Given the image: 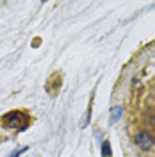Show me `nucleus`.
<instances>
[{"mask_svg": "<svg viewBox=\"0 0 155 157\" xmlns=\"http://www.w3.org/2000/svg\"><path fill=\"white\" fill-rule=\"evenodd\" d=\"M2 125L6 128H23L29 121V116L21 111H11L6 116H2Z\"/></svg>", "mask_w": 155, "mask_h": 157, "instance_id": "1", "label": "nucleus"}, {"mask_svg": "<svg viewBox=\"0 0 155 157\" xmlns=\"http://www.w3.org/2000/svg\"><path fill=\"white\" fill-rule=\"evenodd\" d=\"M136 143L139 148H143V150H150V148L153 147V139L150 134H146V132H139L136 137Z\"/></svg>", "mask_w": 155, "mask_h": 157, "instance_id": "2", "label": "nucleus"}, {"mask_svg": "<svg viewBox=\"0 0 155 157\" xmlns=\"http://www.w3.org/2000/svg\"><path fill=\"white\" fill-rule=\"evenodd\" d=\"M102 154H104L105 157L111 155V147H109V143H107V141L104 143V147H102Z\"/></svg>", "mask_w": 155, "mask_h": 157, "instance_id": "3", "label": "nucleus"}]
</instances>
